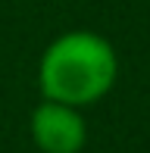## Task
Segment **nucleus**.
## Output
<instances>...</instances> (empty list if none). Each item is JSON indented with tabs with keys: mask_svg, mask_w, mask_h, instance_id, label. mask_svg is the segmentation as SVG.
<instances>
[{
	"mask_svg": "<svg viewBox=\"0 0 150 153\" xmlns=\"http://www.w3.org/2000/svg\"><path fill=\"white\" fill-rule=\"evenodd\" d=\"M116 81V53L94 31H69L41 56V91L47 100L85 106L103 97Z\"/></svg>",
	"mask_w": 150,
	"mask_h": 153,
	"instance_id": "1",
	"label": "nucleus"
},
{
	"mask_svg": "<svg viewBox=\"0 0 150 153\" xmlns=\"http://www.w3.org/2000/svg\"><path fill=\"white\" fill-rule=\"evenodd\" d=\"M31 137L44 153H78L85 147V119L75 106L44 100L31 113Z\"/></svg>",
	"mask_w": 150,
	"mask_h": 153,
	"instance_id": "2",
	"label": "nucleus"
}]
</instances>
